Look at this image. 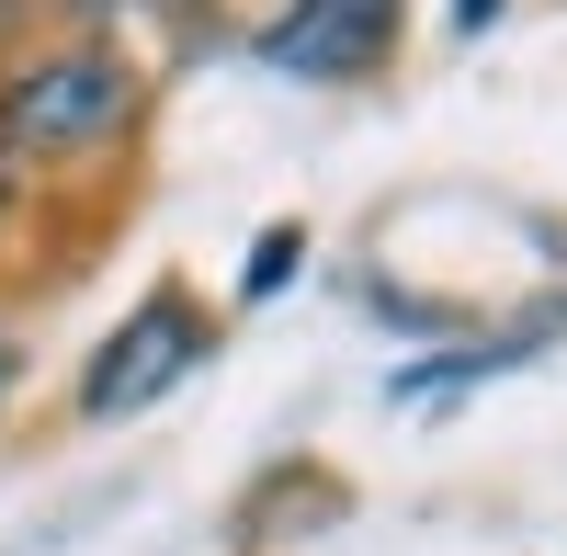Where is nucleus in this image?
I'll return each mask as SVG.
<instances>
[{"label": "nucleus", "instance_id": "1", "mask_svg": "<svg viewBox=\"0 0 567 556\" xmlns=\"http://www.w3.org/2000/svg\"><path fill=\"white\" fill-rule=\"evenodd\" d=\"M148 136V69L114 34H34L0 58V148L34 182H91Z\"/></svg>", "mask_w": 567, "mask_h": 556}, {"label": "nucleus", "instance_id": "2", "mask_svg": "<svg viewBox=\"0 0 567 556\" xmlns=\"http://www.w3.org/2000/svg\"><path fill=\"white\" fill-rule=\"evenodd\" d=\"M205 352H216V307H205L194 285H148V296L103 330V352L80 363L69 398H80V421H136V409L171 398Z\"/></svg>", "mask_w": 567, "mask_h": 556}, {"label": "nucleus", "instance_id": "3", "mask_svg": "<svg viewBox=\"0 0 567 556\" xmlns=\"http://www.w3.org/2000/svg\"><path fill=\"white\" fill-rule=\"evenodd\" d=\"M409 34V0H272L250 58L272 80H307V91H341V80H374Z\"/></svg>", "mask_w": 567, "mask_h": 556}, {"label": "nucleus", "instance_id": "4", "mask_svg": "<svg viewBox=\"0 0 567 556\" xmlns=\"http://www.w3.org/2000/svg\"><path fill=\"white\" fill-rule=\"evenodd\" d=\"M296 261H307V227H296V216L261 227V239H250V272H239V296H250V307H261V296H284V285H296Z\"/></svg>", "mask_w": 567, "mask_h": 556}, {"label": "nucleus", "instance_id": "5", "mask_svg": "<svg viewBox=\"0 0 567 556\" xmlns=\"http://www.w3.org/2000/svg\"><path fill=\"white\" fill-rule=\"evenodd\" d=\"M34 194H45V182H34V171H23L12 148H0V239H12V227L34 216Z\"/></svg>", "mask_w": 567, "mask_h": 556}, {"label": "nucleus", "instance_id": "6", "mask_svg": "<svg viewBox=\"0 0 567 556\" xmlns=\"http://www.w3.org/2000/svg\"><path fill=\"white\" fill-rule=\"evenodd\" d=\"M443 12H454V34H488V23L511 12V0H443Z\"/></svg>", "mask_w": 567, "mask_h": 556}, {"label": "nucleus", "instance_id": "7", "mask_svg": "<svg viewBox=\"0 0 567 556\" xmlns=\"http://www.w3.org/2000/svg\"><path fill=\"white\" fill-rule=\"evenodd\" d=\"M0 398H12V330H0Z\"/></svg>", "mask_w": 567, "mask_h": 556}]
</instances>
